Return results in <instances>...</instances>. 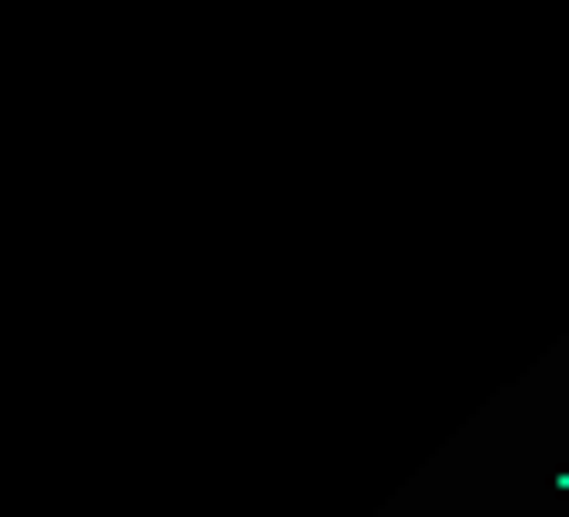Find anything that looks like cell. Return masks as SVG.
I'll return each instance as SVG.
<instances>
[{
  "label": "cell",
  "mask_w": 569,
  "mask_h": 517,
  "mask_svg": "<svg viewBox=\"0 0 569 517\" xmlns=\"http://www.w3.org/2000/svg\"><path fill=\"white\" fill-rule=\"evenodd\" d=\"M559 497H569V467H559Z\"/></svg>",
  "instance_id": "cell-1"
}]
</instances>
